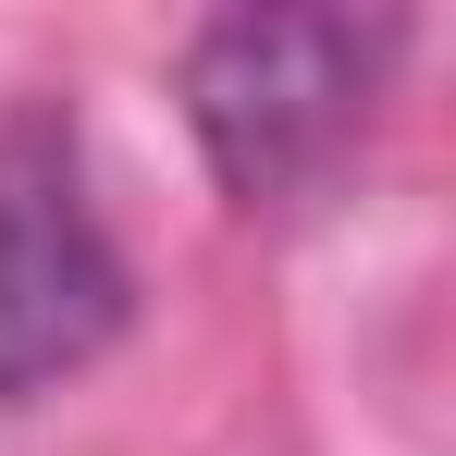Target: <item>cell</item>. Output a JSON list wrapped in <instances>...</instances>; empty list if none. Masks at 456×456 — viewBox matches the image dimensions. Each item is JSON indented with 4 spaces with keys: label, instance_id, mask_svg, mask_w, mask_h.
Wrapping results in <instances>:
<instances>
[{
    "label": "cell",
    "instance_id": "obj_1",
    "mask_svg": "<svg viewBox=\"0 0 456 456\" xmlns=\"http://www.w3.org/2000/svg\"><path fill=\"white\" fill-rule=\"evenodd\" d=\"M407 25L395 12H333V0H259V12H210L185 50V124L223 173L234 210H284L358 149L382 75H395Z\"/></svg>",
    "mask_w": 456,
    "mask_h": 456
},
{
    "label": "cell",
    "instance_id": "obj_2",
    "mask_svg": "<svg viewBox=\"0 0 456 456\" xmlns=\"http://www.w3.org/2000/svg\"><path fill=\"white\" fill-rule=\"evenodd\" d=\"M124 247L86 198V160L62 111H12L0 124V407L75 382L124 333Z\"/></svg>",
    "mask_w": 456,
    "mask_h": 456
}]
</instances>
